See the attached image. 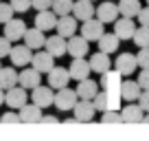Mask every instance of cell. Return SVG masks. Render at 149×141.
Segmentation results:
<instances>
[{
    "instance_id": "obj_1",
    "label": "cell",
    "mask_w": 149,
    "mask_h": 141,
    "mask_svg": "<svg viewBox=\"0 0 149 141\" xmlns=\"http://www.w3.org/2000/svg\"><path fill=\"white\" fill-rule=\"evenodd\" d=\"M79 102V95H77V90H70L68 86H64V88H59L55 93V106L57 110H61V113H68V110L74 108V104Z\"/></svg>"
},
{
    "instance_id": "obj_2",
    "label": "cell",
    "mask_w": 149,
    "mask_h": 141,
    "mask_svg": "<svg viewBox=\"0 0 149 141\" xmlns=\"http://www.w3.org/2000/svg\"><path fill=\"white\" fill-rule=\"evenodd\" d=\"M31 99H33V104H37L40 108H48V106H53L55 104V88H53L51 84L48 86H35L33 88V93H31Z\"/></svg>"
},
{
    "instance_id": "obj_3",
    "label": "cell",
    "mask_w": 149,
    "mask_h": 141,
    "mask_svg": "<svg viewBox=\"0 0 149 141\" xmlns=\"http://www.w3.org/2000/svg\"><path fill=\"white\" fill-rule=\"evenodd\" d=\"M26 99H29V95H26V88L24 86H11L9 90H5V104L9 106L11 110H20L26 104Z\"/></svg>"
},
{
    "instance_id": "obj_4",
    "label": "cell",
    "mask_w": 149,
    "mask_h": 141,
    "mask_svg": "<svg viewBox=\"0 0 149 141\" xmlns=\"http://www.w3.org/2000/svg\"><path fill=\"white\" fill-rule=\"evenodd\" d=\"M81 35L88 42H99V38L103 35V22L99 18H88L81 22Z\"/></svg>"
},
{
    "instance_id": "obj_5",
    "label": "cell",
    "mask_w": 149,
    "mask_h": 141,
    "mask_svg": "<svg viewBox=\"0 0 149 141\" xmlns=\"http://www.w3.org/2000/svg\"><path fill=\"white\" fill-rule=\"evenodd\" d=\"M31 51H33V49L26 47V44H15V47H11V53H9L11 64L18 66V68H24V66H29V64H31V57H33Z\"/></svg>"
},
{
    "instance_id": "obj_6",
    "label": "cell",
    "mask_w": 149,
    "mask_h": 141,
    "mask_svg": "<svg viewBox=\"0 0 149 141\" xmlns=\"http://www.w3.org/2000/svg\"><path fill=\"white\" fill-rule=\"evenodd\" d=\"M72 115H74V121H92L94 115H97L92 99H79L72 108Z\"/></svg>"
},
{
    "instance_id": "obj_7",
    "label": "cell",
    "mask_w": 149,
    "mask_h": 141,
    "mask_svg": "<svg viewBox=\"0 0 149 141\" xmlns=\"http://www.w3.org/2000/svg\"><path fill=\"white\" fill-rule=\"evenodd\" d=\"M18 84L24 86L26 90H33L35 86L42 84V73H40L35 66H31V68H22L18 73Z\"/></svg>"
},
{
    "instance_id": "obj_8",
    "label": "cell",
    "mask_w": 149,
    "mask_h": 141,
    "mask_svg": "<svg viewBox=\"0 0 149 141\" xmlns=\"http://www.w3.org/2000/svg\"><path fill=\"white\" fill-rule=\"evenodd\" d=\"M2 33H5V38H9L11 42H18V40H24L26 24H24V20H20V18H11L9 22H5Z\"/></svg>"
},
{
    "instance_id": "obj_9",
    "label": "cell",
    "mask_w": 149,
    "mask_h": 141,
    "mask_svg": "<svg viewBox=\"0 0 149 141\" xmlns=\"http://www.w3.org/2000/svg\"><path fill=\"white\" fill-rule=\"evenodd\" d=\"M68 70H70V80H77V82L90 77V73H92L90 62L86 57H72V64L68 66Z\"/></svg>"
},
{
    "instance_id": "obj_10",
    "label": "cell",
    "mask_w": 149,
    "mask_h": 141,
    "mask_svg": "<svg viewBox=\"0 0 149 141\" xmlns=\"http://www.w3.org/2000/svg\"><path fill=\"white\" fill-rule=\"evenodd\" d=\"M44 49H46L53 57H61V55L68 53V38H64L59 33H57V35H51V38H46Z\"/></svg>"
},
{
    "instance_id": "obj_11",
    "label": "cell",
    "mask_w": 149,
    "mask_h": 141,
    "mask_svg": "<svg viewBox=\"0 0 149 141\" xmlns=\"http://www.w3.org/2000/svg\"><path fill=\"white\" fill-rule=\"evenodd\" d=\"M114 66H116V70L121 75L130 77L132 73L138 68V60H136L134 53H121V55L116 57V62H114Z\"/></svg>"
},
{
    "instance_id": "obj_12",
    "label": "cell",
    "mask_w": 149,
    "mask_h": 141,
    "mask_svg": "<svg viewBox=\"0 0 149 141\" xmlns=\"http://www.w3.org/2000/svg\"><path fill=\"white\" fill-rule=\"evenodd\" d=\"M68 80H70V70L66 68V66H53V68L48 70V84L55 90L68 86Z\"/></svg>"
},
{
    "instance_id": "obj_13",
    "label": "cell",
    "mask_w": 149,
    "mask_h": 141,
    "mask_svg": "<svg viewBox=\"0 0 149 141\" xmlns=\"http://www.w3.org/2000/svg\"><path fill=\"white\" fill-rule=\"evenodd\" d=\"M79 20L74 18L72 13H68V16H59V20H57V27H55V31L59 33V35H64V38H72L74 33H77V29H79Z\"/></svg>"
},
{
    "instance_id": "obj_14",
    "label": "cell",
    "mask_w": 149,
    "mask_h": 141,
    "mask_svg": "<svg viewBox=\"0 0 149 141\" xmlns=\"http://www.w3.org/2000/svg\"><path fill=\"white\" fill-rule=\"evenodd\" d=\"M114 33H116L121 40H132L136 33V24H134V18H116L114 20Z\"/></svg>"
},
{
    "instance_id": "obj_15",
    "label": "cell",
    "mask_w": 149,
    "mask_h": 141,
    "mask_svg": "<svg viewBox=\"0 0 149 141\" xmlns=\"http://www.w3.org/2000/svg\"><path fill=\"white\" fill-rule=\"evenodd\" d=\"M42 110L44 108H40L37 104H24L22 108L18 110V115H20V121L22 123H40L42 121Z\"/></svg>"
},
{
    "instance_id": "obj_16",
    "label": "cell",
    "mask_w": 149,
    "mask_h": 141,
    "mask_svg": "<svg viewBox=\"0 0 149 141\" xmlns=\"http://www.w3.org/2000/svg\"><path fill=\"white\" fill-rule=\"evenodd\" d=\"M118 16H121V11H118V5H114V2H101L97 7V18L103 24H114Z\"/></svg>"
},
{
    "instance_id": "obj_17",
    "label": "cell",
    "mask_w": 149,
    "mask_h": 141,
    "mask_svg": "<svg viewBox=\"0 0 149 141\" xmlns=\"http://www.w3.org/2000/svg\"><path fill=\"white\" fill-rule=\"evenodd\" d=\"M72 16L79 20V22H84V20L97 16V7L92 5V0H77L72 5Z\"/></svg>"
},
{
    "instance_id": "obj_18",
    "label": "cell",
    "mask_w": 149,
    "mask_h": 141,
    "mask_svg": "<svg viewBox=\"0 0 149 141\" xmlns=\"http://www.w3.org/2000/svg\"><path fill=\"white\" fill-rule=\"evenodd\" d=\"M57 20H59V16H57L53 9L37 11V16H35V27L42 29V31H51V29L57 27Z\"/></svg>"
},
{
    "instance_id": "obj_19",
    "label": "cell",
    "mask_w": 149,
    "mask_h": 141,
    "mask_svg": "<svg viewBox=\"0 0 149 141\" xmlns=\"http://www.w3.org/2000/svg\"><path fill=\"white\" fill-rule=\"evenodd\" d=\"M88 40L84 38V35H77L74 33L72 38H68V53L72 57H86L88 55Z\"/></svg>"
},
{
    "instance_id": "obj_20",
    "label": "cell",
    "mask_w": 149,
    "mask_h": 141,
    "mask_svg": "<svg viewBox=\"0 0 149 141\" xmlns=\"http://www.w3.org/2000/svg\"><path fill=\"white\" fill-rule=\"evenodd\" d=\"M31 66H35L40 73H48V70L55 66V57L48 51H37L35 55L31 57Z\"/></svg>"
},
{
    "instance_id": "obj_21",
    "label": "cell",
    "mask_w": 149,
    "mask_h": 141,
    "mask_svg": "<svg viewBox=\"0 0 149 141\" xmlns=\"http://www.w3.org/2000/svg\"><path fill=\"white\" fill-rule=\"evenodd\" d=\"M90 68L94 70V73H99V75H103L105 70H110L112 68V60H110V53H105V51H99V53H94L92 57H90Z\"/></svg>"
},
{
    "instance_id": "obj_22",
    "label": "cell",
    "mask_w": 149,
    "mask_h": 141,
    "mask_svg": "<svg viewBox=\"0 0 149 141\" xmlns=\"http://www.w3.org/2000/svg\"><path fill=\"white\" fill-rule=\"evenodd\" d=\"M24 44L26 47H31L33 51H37V49H42L44 44H46V38H44V31L37 27H31L26 29V33H24Z\"/></svg>"
},
{
    "instance_id": "obj_23",
    "label": "cell",
    "mask_w": 149,
    "mask_h": 141,
    "mask_svg": "<svg viewBox=\"0 0 149 141\" xmlns=\"http://www.w3.org/2000/svg\"><path fill=\"white\" fill-rule=\"evenodd\" d=\"M140 93H143V88H140L138 82H134V80L121 82V97L125 99V102H138Z\"/></svg>"
},
{
    "instance_id": "obj_24",
    "label": "cell",
    "mask_w": 149,
    "mask_h": 141,
    "mask_svg": "<svg viewBox=\"0 0 149 141\" xmlns=\"http://www.w3.org/2000/svg\"><path fill=\"white\" fill-rule=\"evenodd\" d=\"M121 117L125 123H136L145 119V110L140 108V104H127L125 108L121 110Z\"/></svg>"
},
{
    "instance_id": "obj_25",
    "label": "cell",
    "mask_w": 149,
    "mask_h": 141,
    "mask_svg": "<svg viewBox=\"0 0 149 141\" xmlns=\"http://www.w3.org/2000/svg\"><path fill=\"white\" fill-rule=\"evenodd\" d=\"M11 86H18V70H15L13 64L0 68V88L9 90Z\"/></svg>"
},
{
    "instance_id": "obj_26",
    "label": "cell",
    "mask_w": 149,
    "mask_h": 141,
    "mask_svg": "<svg viewBox=\"0 0 149 141\" xmlns=\"http://www.w3.org/2000/svg\"><path fill=\"white\" fill-rule=\"evenodd\" d=\"M97 93H99V84L94 80H90V77L81 80L79 86H77V95H79V99H94Z\"/></svg>"
},
{
    "instance_id": "obj_27",
    "label": "cell",
    "mask_w": 149,
    "mask_h": 141,
    "mask_svg": "<svg viewBox=\"0 0 149 141\" xmlns=\"http://www.w3.org/2000/svg\"><path fill=\"white\" fill-rule=\"evenodd\" d=\"M118 42H121V38H118L116 33H103L101 38H99V51L114 53V51H118Z\"/></svg>"
},
{
    "instance_id": "obj_28",
    "label": "cell",
    "mask_w": 149,
    "mask_h": 141,
    "mask_svg": "<svg viewBox=\"0 0 149 141\" xmlns=\"http://www.w3.org/2000/svg\"><path fill=\"white\" fill-rule=\"evenodd\" d=\"M140 9H143V7H140V0H121V2H118V11H121V16H125V18H136Z\"/></svg>"
},
{
    "instance_id": "obj_29",
    "label": "cell",
    "mask_w": 149,
    "mask_h": 141,
    "mask_svg": "<svg viewBox=\"0 0 149 141\" xmlns=\"http://www.w3.org/2000/svg\"><path fill=\"white\" fill-rule=\"evenodd\" d=\"M134 44L138 49H143V47H149V27H145V24H140L138 29H136V33H134Z\"/></svg>"
},
{
    "instance_id": "obj_30",
    "label": "cell",
    "mask_w": 149,
    "mask_h": 141,
    "mask_svg": "<svg viewBox=\"0 0 149 141\" xmlns=\"http://www.w3.org/2000/svg\"><path fill=\"white\" fill-rule=\"evenodd\" d=\"M72 5H74V0H53L51 9L57 16H68V13H72Z\"/></svg>"
},
{
    "instance_id": "obj_31",
    "label": "cell",
    "mask_w": 149,
    "mask_h": 141,
    "mask_svg": "<svg viewBox=\"0 0 149 141\" xmlns=\"http://www.w3.org/2000/svg\"><path fill=\"white\" fill-rule=\"evenodd\" d=\"M101 121H103V123H116V121H123L121 110H118V108H107V110H103V113H101Z\"/></svg>"
},
{
    "instance_id": "obj_32",
    "label": "cell",
    "mask_w": 149,
    "mask_h": 141,
    "mask_svg": "<svg viewBox=\"0 0 149 141\" xmlns=\"http://www.w3.org/2000/svg\"><path fill=\"white\" fill-rule=\"evenodd\" d=\"M92 104H94V108H97L99 113H103V110H107V108H110V99H107V93H105V90H103V93H101V90H99V93L94 95Z\"/></svg>"
},
{
    "instance_id": "obj_33",
    "label": "cell",
    "mask_w": 149,
    "mask_h": 141,
    "mask_svg": "<svg viewBox=\"0 0 149 141\" xmlns=\"http://www.w3.org/2000/svg\"><path fill=\"white\" fill-rule=\"evenodd\" d=\"M11 18H13V7H11V2H2V0H0V24L9 22Z\"/></svg>"
},
{
    "instance_id": "obj_34",
    "label": "cell",
    "mask_w": 149,
    "mask_h": 141,
    "mask_svg": "<svg viewBox=\"0 0 149 141\" xmlns=\"http://www.w3.org/2000/svg\"><path fill=\"white\" fill-rule=\"evenodd\" d=\"M9 2L13 7V11H18V13H24L33 7V0H9Z\"/></svg>"
},
{
    "instance_id": "obj_35",
    "label": "cell",
    "mask_w": 149,
    "mask_h": 141,
    "mask_svg": "<svg viewBox=\"0 0 149 141\" xmlns=\"http://www.w3.org/2000/svg\"><path fill=\"white\" fill-rule=\"evenodd\" d=\"M136 60H138V66L140 68H149V47H143L138 51V55H136Z\"/></svg>"
},
{
    "instance_id": "obj_36",
    "label": "cell",
    "mask_w": 149,
    "mask_h": 141,
    "mask_svg": "<svg viewBox=\"0 0 149 141\" xmlns=\"http://www.w3.org/2000/svg\"><path fill=\"white\" fill-rule=\"evenodd\" d=\"M9 53H11V40L2 35V38H0V60H2V57H7Z\"/></svg>"
},
{
    "instance_id": "obj_37",
    "label": "cell",
    "mask_w": 149,
    "mask_h": 141,
    "mask_svg": "<svg viewBox=\"0 0 149 141\" xmlns=\"http://www.w3.org/2000/svg\"><path fill=\"white\" fill-rule=\"evenodd\" d=\"M20 121V115L15 113V110H11V113H5L2 117H0V123H18Z\"/></svg>"
},
{
    "instance_id": "obj_38",
    "label": "cell",
    "mask_w": 149,
    "mask_h": 141,
    "mask_svg": "<svg viewBox=\"0 0 149 141\" xmlns=\"http://www.w3.org/2000/svg\"><path fill=\"white\" fill-rule=\"evenodd\" d=\"M136 82H138V84H140V88H149V68H143V70H140V73H138V80H136Z\"/></svg>"
},
{
    "instance_id": "obj_39",
    "label": "cell",
    "mask_w": 149,
    "mask_h": 141,
    "mask_svg": "<svg viewBox=\"0 0 149 141\" xmlns=\"http://www.w3.org/2000/svg\"><path fill=\"white\" fill-rule=\"evenodd\" d=\"M138 104H140V108H143L145 113H149V88H145L143 93H140V97H138Z\"/></svg>"
},
{
    "instance_id": "obj_40",
    "label": "cell",
    "mask_w": 149,
    "mask_h": 141,
    "mask_svg": "<svg viewBox=\"0 0 149 141\" xmlns=\"http://www.w3.org/2000/svg\"><path fill=\"white\" fill-rule=\"evenodd\" d=\"M136 18H138V22H140V24L149 27V5H147V7H143V9L138 11V16H136Z\"/></svg>"
},
{
    "instance_id": "obj_41",
    "label": "cell",
    "mask_w": 149,
    "mask_h": 141,
    "mask_svg": "<svg viewBox=\"0 0 149 141\" xmlns=\"http://www.w3.org/2000/svg\"><path fill=\"white\" fill-rule=\"evenodd\" d=\"M53 0H33V9L35 11H44V9H51Z\"/></svg>"
},
{
    "instance_id": "obj_42",
    "label": "cell",
    "mask_w": 149,
    "mask_h": 141,
    "mask_svg": "<svg viewBox=\"0 0 149 141\" xmlns=\"http://www.w3.org/2000/svg\"><path fill=\"white\" fill-rule=\"evenodd\" d=\"M42 121H46V123H57L59 119H57V117H53V115H48V117H42Z\"/></svg>"
},
{
    "instance_id": "obj_43",
    "label": "cell",
    "mask_w": 149,
    "mask_h": 141,
    "mask_svg": "<svg viewBox=\"0 0 149 141\" xmlns=\"http://www.w3.org/2000/svg\"><path fill=\"white\" fill-rule=\"evenodd\" d=\"M0 104H5V88H0Z\"/></svg>"
},
{
    "instance_id": "obj_44",
    "label": "cell",
    "mask_w": 149,
    "mask_h": 141,
    "mask_svg": "<svg viewBox=\"0 0 149 141\" xmlns=\"http://www.w3.org/2000/svg\"><path fill=\"white\" fill-rule=\"evenodd\" d=\"M143 121H149V113H145V119H143Z\"/></svg>"
},
{
    "instance_id": "obj_45",
    "label": "cell",
    "mask_w": 149,
    "mask_h": 141,
    "mask_svg": "<svg viewBox=\"0 0 149 141\" xmlns=\"http://www.w3.org/2000/svg\"><path fill=\"white\" fill-rule=\"evenodd\" d=\"M147 5H149V0H147Z\"/></svg>"
},
{
    "instance_id": "obj_46",
    "label": "cell",
    "mask_w": 149,
    "mask_h": 141,
    "mask_svg": "<svg viewBox=\"0 0 149 141\" xmlns=\"http://www.w3.org/2000/svg\"><path fill=\"white\" fill-rule=\"evenodd\" d=\"M0 68H2V66H0Z\"/></svg>"
}]
</instances>
